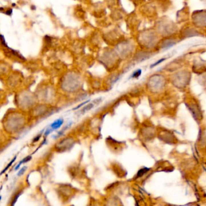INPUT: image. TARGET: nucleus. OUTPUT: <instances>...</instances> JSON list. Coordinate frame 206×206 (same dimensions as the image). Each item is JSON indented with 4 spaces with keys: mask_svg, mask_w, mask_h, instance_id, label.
Instances as JSON below:
<instances>
[{
    "mask_svg": "<svg viewBox=\"0 0 206 206\" xmlns=\"http://www.w3.org/2000/svg\"><path fill=\"white\" fill-rule=\"evenodd\" d=\"M93 106H94V105L92 104L87 105L85 107H84V108H83V109H82V112L84 113V112H86V111H89L90 110H91L92 108H93Z\"/></svg>",
    "mask_w": 206,
    "mask_h": 206,
    "instance_id": "4",
    "label": "nucleus"
},
{
    "mask_svg": "<svg viewBox=\"0 0 206 206\" xmlns=\"http://www.w3.org/2000/svg\"><path fill=\"white\" fill-rule=\"evenodd\" d=\"M90 102V100H86V101H85V102H84L83 103H82V104H80L79 105L77 106L76 107L74 108L73 109V110H76L79 109V108H80L81 106H84L85 104H88V102Z\"/></svg>",
    "mask_w": 206,
    "mask_h": 206,
    "instance_id": "6",
    "label": "nucleus"
},
{
    "mask_svg": "<svg viewBox=\"0 0 206 206\" xmlns=\"http://www.w3.org/2000/svg\"><path fill=\"white\" fill-rule=\"evenodd\" d=\"M41 137V134H39V136L38 135L37 137H36L34 139H33V142H38L39 140V138H40V137Z\"/></svg>",
    "mask_w": 206,
    "mask_h": 206,
    "instance_id": "11",
    "label": "nucleus"
},
{
    "mask_svg": "<svg viewBox=\"0 0 206 206\" xmlns=\"http://www.w3.org/2000/svg\"><path fill=\"white\" fill-rule=\"evenodd\" d=\"M16 158H17V156H15L12 159V161H10L9 164H8V165L6 167V168H5L4 170H3V171H2V172H1V175L3 174V173H4L5 172H6V171H7V170L10 167V166H12V164H13V163L15 161V159H16Z\"/></svg>",
    "mask_w": 206,
    "mask_h": 206,
    "instance_id": "3",
    "label": "nucleus"
},
{
    "mask_svg": "<svg viewBox=\"0 0 206 206\" xmlns=\"http://www.w3.org/2000/svg\"><path fill=\"white\" fill-rule=\"evenodd\" d=\"M141 73H142L141 70H138L132 74L131 77H132V78H138V76H140Z\"/></svg>",
    "mask_w": 206,
    "mask_h": 206,
    "instance_id": "5",
    "label": "nucleus"
},
{
    "mask_svg": "<svg viewBox=\"0 0 206 206\" xmlns=\"http://www.w3.org/2000/svg\"><path fill=\"white\" fill-rule=\"evenodd\" d=\"M175 44V43L171 40H167L164 42L162 45V47L164 49H168L172 47Z\"/></svg>",
    "mask_w": 206,
    "mask_h": 206,
    "instance_id": "2",
    "label": "nucleus"
},
{
    "mask_svg": "<svg viewBox=\"0 0 206 206\" xmlns=\"http://www.w3.org/2000/svg\"><path fill=\"white\" fill-rule=\"evenodd\" d=\"M26 169H27V167H23L18 173V176H21V175H23L24 173L25 172V171H26Z\"/></svg>",
    "mask_w": 206,
    "mask_h": 206,
    "instance_id": "8",
    "label": "nucleus"
},
{
    "mask_svg": "<svg viewBox=\"0 0 206 206\" xmlns=\"http://www.w3.org/2000/svg\"><path fill=\"white\" fill-rule=\"evenodd\" d=\"M31 159H32V157H31V156H27V157L24 158L22 161H23V163H27V162L29 161Z\"/></svg>",
    "mask_w": 206,
    "mask_h": 206,
    "instance_id": "9",
    "label": "nucleus"
},
{
    "mask_svg": "<svg viewBox=\"0 0 206 206\" xmlns=\"http://www.w3.org/2000/svg\"><path fill=\"white\" fill-rule=\"evenodd\" d=\"M23 163V161H20V163L18 164V165L16 166V167H15V170H16V171H17V170H18L19 168V167L21 166V164Z\"/></svg>",
    "mask_w": 206,
    "mask_h": 206,
    "instance_id": "12",
    "label": "nucleus"
},
{
    "mask_svg": "<svg viewBox=\"0 0 206 206\" xmlns=\"http://www.w3.org/2000/svg\"><path fill=\"white\" fill-rule=\"evenodd\" d=\"M53 131V130L51 128H49V129H47V130H46V131L45 132L44 135H45V136H48V135L50 133H51V132H52Z\"/></svg>",
    "mask_w": 206,
    "mask_h": 206,
    "instance_id": "10",
    "label": "nucleus"
},
{
    "mask_svg": "<svg viewBox=\"0 0 206 206\" xmlns=\"http://www.w3.org/2000/svg\"><path fill=\"white\" fill-rule=\"evenodd\" d=\"M63 123H64V120L62 119V118H59V119H57L51 123L50 125V128L52 129L53 130H57V129L59 128L62 125Z\"/></svg>",
    "mask_w": 206,
    "mask_h": 206,
    "instance_id": "1",
    "label": "nucleus"
},
{
    "mask_svg": "<svg viewBox=\"0 0 206 206\" xmlns=\"http://www.w3.org/2000/svg\"><path fill=\"white\" fill-rule=\"evenodd\" d=\"M166 60V58H162V59H161L158 60V61H157V62H156L155 63H154V64H152V65L151 66V68L154 67V66H156V65H157L159 64L160 63L163 62L164 60Z\"/></svg>",
    "mask_w": 206,
    "mask_h": 206,
    "instance_id": "7",
    "label": "nucleus"
}]
</instances>
